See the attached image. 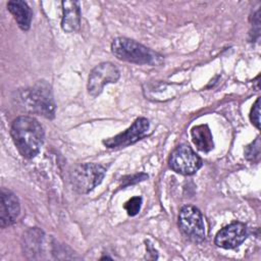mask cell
Masks as SVG:
<instances>
[{
  "label": "cell",
  "instance_id": "6da1fadb",
  "mask_svg": "<svg viewBox=\"0 0 261 261\" xmlns=\"http://www.w3.org/2000/svg\"><path fill=\"white\" fill-rule=\"evenodd\" d=\"M10 134L18 152L25 158H34L41 150L45 134L40 122L28 115L15 118Z\"/></svg>",
  "mask_w": 261,
  "mask_h": 261
},
{
  "label": "cell",
  "instance_id": "7a4b0ae2",
  "mask_svg": "<svg viewBox=\"0 0 261 261\" xmlns=\"http://www.w3.org/2000/svg\"><path fill=\"white\" fill-rule=\"evenodd\" d=\"M112 54L119 60L148 65H160L163 56L158 52L124 37H119L111 43Z\"/></svg>",
  "mask_w": 261,
  "mask_h": 261
},
{
  "label": "cell",
  "instance_id": "3957f363",
  "mask_svg": "<svg viewBox=\"0 0 261 261\" xmlns=\"http://www.w3.org/2000/svg\"><path fill=\"white\" fill-rule=\"evenodd\" d=\"M20 100L23 107L38 115L46 118H53L55 115V102L49 86L39 83L20 93Z\"/></svg>",
  "mask_w": 261,
  "mask_h": 261
},
{
  "label": "cell",
  "instance_id": "277c9868",
  "mask_svg": "<svg viewBox=\"0 0 261 261\" xmlns=\"http://www.w3.org/2000/svg\"><path fill=\"white\" fill-rule=\"evenodd\" d=\"M106 173L104 166L96 163H83L70 172V184L79 194H88L101 184Z\"/></svg>",
  "mask_w": 261,
  "mask_h": 261
},
{
  "label": "cell",
  "instance_id": "5b68a950",
  "mask_svg": "<svg viewBox=\"0 0 261 261\" xmlns=\"http://www.w3.org/2000/svg\"><path fill=\"white\" fill-rule=\"evenodd\" d=\"M180 230L191 241L201 243L206 238V228L201 211L192 205L184 206L178 214Z\"/></svg>",
  "mask_w": 261,
  "mask_h": 261
},
{
  "label": "cell",
  "instance_id": "8992f818",
  "mask_svg": "<svg viewBox=\"0 0 261 261\" xmlns=\"http://www.w3.org/2000/svg\"><path fill=\"white\" fill-rule=\"evenodd\" d=\"M168 164L173 171L191 175L201 168L202 160L189 145L180 144L171 152Z\"/></svg>",
  "mask_w": 261,
  "mask_h": 261
},
{
  "label": "cell",
  "instance_id": "52a82bcc",
  "mask_svg": "<svg viewBox=\"0 0 261 261\" xmlns=\"http://www.w3.org/2000/svg\"><path fill=\"white\" fill-rule=\"evenodd\" d=\"M120 76L118 68L111 62H103L95 66L88 79V91L93 97L101 94L108 84L116 83Z\"/></svg>",
  "mask_w": 261,
  "mask_h": 261
},
{
  "label": "cell",
  "instance_id": "ba28073f",
  "mask_svg": "<svg viewBox=\"0 0 261 261\" xmlns=\"http://www.w3.org/2000/svg\"><path fill=\"white\" fill-rule=\"evenodd\" d=\"M149 127V120L145 117H139L127 129L112 138L104 140L103 144L110 149H117L129 146L144 138L147 135Z\"/></svg>",
  "mask_w": 261,
  "mask_h": 261
},
{
  "label": "cell",
  "instance_id": "9c48e42d",
  "mask_svg": "<svg viewBox=\"0 0 261 261\" xmlns=\"http://www.w3.org/2000/svg\"><path fill=\"white\" fill-rule=\"evenodd\" d=\"M248 237L247 227L244 223L236 221L221 228L215 237V245L223 249L239 247Z\"/></svg>",
  "mask_w": 261,
  "mask_h": 261
},
{
  "label": "cell",
  "instance_id": "30bf717a",
  "mask_svg": "<svg viewBox=\"0 0 261 261\" xmlns=\"http://www.w3.org/2000/svg\"><path fill=\"white\" fill-rule=\"evenodd\" d=\"M20 212L18 198L11 191L1 190V205H0V225L2 228L9 226L15 222Z\"/></svg>",
  "mask_w": 261,
  "mask_h": 261
},
{
  "label": "cell",
  "instance_id": "8fae6325",
  "mask_svg": "<svg viewBox=\"0 0 261 261\" xmlns=\"http://www.w3.org/2000/svg\"><path fill=\"white\" fill-rule=\"evenodd\" d=\"M61 28L66 33H73L80 29L81 10L77 1H62Z\"/></svg>",
  "mask_w": 261,
  "mask_h": 261
},
{
  "label": "cell",
  "instance_id": "7c38bea8",
  "mask_svg": "<svg viewBox=\"0 0 261 261\" xmlns=\"http://www.w3.org/2000/svg\"><path fill=\"white\" fill-rule=\"evenodd\" d=\"M44 232L38 227L30 228L22 237V248L29 258L36 259L41 254L44 243Z\"/></svg>",
  "mask_w": 261,
  "mask_h": 261
},
{
  "label": "cell",
  "instance_id": "4fadbf2b",
  "mask_svg": "<svg viewBox=\"0 0 261 261\" xmlns=\"http://www.w3.org/2000/svg\"><path fill=\"white\" fill-rule=\"evenodd\" d=\"M7 8L13 15L18 27L22 31H28L31 27V21L33 17V12L28 3L20 0L9 1L7 3Z\"/></svg>",
  "mask_w": 261,
  "mask_h": 261
},
{
  "label": "cell",
  "instance_id": "5bb4252c",
  "mask_svg": "<svg viewBox=\"0 0 261 261\" xmlns=\"http://www.w3.org/2000/svg\"><path fill=\"white\" fill-rule=\"evenodd\" d=\"M191 135L194 144L199 150L209 152L213 149V138L208 125L200 124L194 126L191 130Z\"/></svg>",
  "mask_w": 261,
  "mask_h": 261
},
{
  "label": "cell",
  "instance_id": "9a60e30c",
  "mask_svg": "<svg viewBox=\"0 0 261 261\" xmlns=\"http://www.w3.org/2000/svg\"><path fill=\"white\" fill-rule=\"evenodd\" d=\"M141 206H142V198L139 196H136L130 198L127 202H125L124 209L129 216H135L140 212Z\"/></svg>",
  "mask_w": 261,
  "mask_h": 261
},
{
  "label": "cell",
  "instance_id": "2e32d148",
  "mask_svg": "<svg viewBox=\"0 0 261 261\" xmlns=\"http://www.w3.org/2000/svg\"><path fill=\"white\" fill-rule=\"evenodd\" d=\"M245 156L248 160L256 161L259 159L260 156V140L257 138L253 143L247 146L245 150Z\"/></svg>",
  "mask_w": 261,
  "mask_h": 261
},
{
  "label": "cell",
  "instance_id": "e0dca14e",
  "mask_svg": "<svg viewBox=\"0 0 261 261\" xmlns=\"http://www.w3.org/2000/svg\"><path fill=\"white\" fill-rule=\"evenodd\" d=\"M250 118L252 123L257 127L260 128V98H258L253 105L250 113Z\"/></svg>",
  "mask_w": 261,
  "mask_h": 261
},
{
  "label": "cell",
  "instance_id": "ac0fdd59",
  "mask_svg": "<svg viewBox=\"0 0 261 261\" xmlns=\"http://www.w3.org/2000/svg\"><path fill=\"white\" fill-rule=\"evenodd\" d=\"M128 179H126L125 177L124 178H121L122 181L124 182L122 185V187H125V186H128V185H132V184H136L138 181H141V180H144L146 178H148V175L145 174V173H140V174H135V175H130V176H127Z\"/></svg>",
  "mask_w": 261,
  "mask_h": 261
}]
</instances>
